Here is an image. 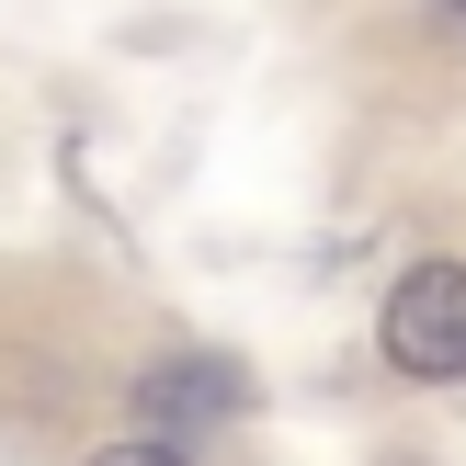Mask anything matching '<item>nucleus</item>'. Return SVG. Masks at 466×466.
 I'll use <instances>...</instances> for the list:
<instances>
[{
  "instance_id": "obj_1",
  "label": "nucleus",
  "mask_w": 466,
  "mask_h": 466,
  "mask_svg": "<svg viewBox=\"0 0 466 466\" xmlns=\"http://www.w3.org/2000/svg\"><path fill=\"white\" fill-rule=\"evenodd\" d=\"M387 364L421 387H455L466 376V262H410L387 285V319H376Z\"/></svg>"
},
{
  "instance_id": "obj_3",
  "label": "nucleus",
  "mask_w": 466,
  "mask_h": 466,
  "mask_svg": "<svg viewBox=\"0 0 466 466\" xmlns=\"http://www.w3.org/2000/svg\"><path fill=\"white\" fill-rule=\"evenodd\" d=\"M91 466H194V455H182V444H148V432H126V444H103Z\"/></svg>"
},
{
  "instance_id": "obj_2",
  "label": "nucleus",
  "mask_w": 466,
  "mask_h": 466,
  "mask_svg": "<svg viewBox=\"0 0 466 466\" xmlns=\"http://www.w3.org/2000/svg\"><path fill=\"white\" fill-rule=\"evenodd\" d=\"M239 410H250V376L228 353H159L148 376H137V432H148V444H194V432L239 421Z\"/></svg>"
}]
</instances>
